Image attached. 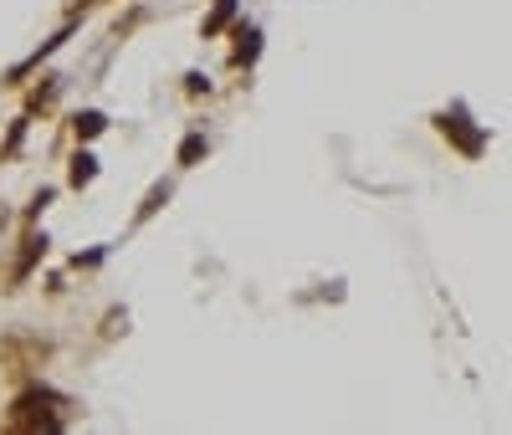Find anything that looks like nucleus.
Listing matches in <instances>:
<instances>
[{"mask_svg":"<svg viewBox=\"0 0 512 435\" xmlns=\"http://www.w3.org/2000/svg\"><path fill=\"white\" fill-rule=\"evenodd\" d=\"M205 149H210V144H205V134H190V139L180 144L175 164H185V169H190V164H200V159H205Z\"/></svg>","mask_w":512,"mask_h":435,"instance_id":"10","label":"nucleus"},{"mask_svg":"<svg viewBox=\"0 0 512 435\" xmlns=\"http://www.w3.org/2000/svg\"><path fill=\"white\" fill-rule=\"evenodd\" d=\"M72 6H82V11H88V6H103V0H72Z\"/></svg>","mask_w":512,"mask_h":435,"instance_id":"15","label":"nucleus"},{"mask_svg":"<svg viewBox=\"0 0 512 435\" xmlns=\"http://www.w3.org/2000/svg\"><path fill=\"white\" fill-rule=\"evenodd\" d=\"M205 87H210V82H205L200 72H190V77H185V93H205Z\"/></svg>","mask_w":512,"mask_h":435,"instance_id":"14","label":"nucleus"},{"mask_svg":"<svg viewBox=\"0 0 512 435\" xmlns=\"http://www.w3.org/2000/svg\"><path fill=\"white\" fill-rule=\"evenodd\" d=\"M231 21H236V0H216V6H210V16H205V26H200V31H205V36H221V31H226Z\"/></svg>","mask_w":512,"mask_h":435,"instance_id":"6","label":"nucleus"},{"mask_svg":"<svg viewBox=\"0 0 512 435\" xmlns=\"http://www.w3.org/2000/svg\"><path fill=\"white\" fill-rule=\"evenodd\" d=\"M21 134H26V118H16V123H11V134H6V154H16V144H21Z\"/></svg>","mask_w":512,"mask_h":435,"instance_id":"13","label":"nucleus"},{"mask_svg":"<svg viewBox=\"0 0 512 435\" xmlns=\"http://www.w3.org/2000/svg\"><path fill=\"white\" fill-rule=\"evenodd\" d=\"M262 57V31L256 26H236V52H231V67H251Z\"/></svg>","mask_w":512,"mask_h":435,"instance_id":"4","label":"nucleus"},{"mask_svg":"<svg viewBox=\"0 0 512 435\" xmlns=\"http://www.w3.org/2000/svg\"><path fill=\"white\" fill-rule=\"evenodd\" d=\"M118 333H128V313H123V308H113V313L103 318V338H118Z\"/></svg>","mask_w":512,"mask_h":435,"instance_id":"12","label":"nucleus"},{"mask_svg":"<svg viewBox=\"0 0 512 435\" xmlns=\"http://www.w3.org/2000/svg\"><path fill=\"white\" fill-rule=\"evenodd\" d=\"M103 128H108V118H103L98 108H88V113H77V118H72V134H77L82 144H88V139H98Z\"/></svg>","mask_w":512,"mask_h":435,"instance_id":"9","label":"nucleus"},{"mask_svg":"<svg viewBox=\"0 0 512 435\" xmlns=\"http://www.w3.org/2000/svg\"><path fill=\"white\" fill-rule=\"evenodd\" d=\"M67 180H72V190H88V185L98 180V159H93L88 149H82V154L72 159V174H67Z\"/></svg>","mask_w":512,"mask_h":435,"instance_id":"7","label":"nucleus"},{"mask_svg":"<svg viewBox=\"0 0 512 435\" xmlns=\"http://www.w3.org/2000/svg\"><path fill=\"white\" fill-rule=\"evenodd\" d=\"M47 354H52V348L41 343V338H31V333L0 338V369H11V374H26V369H36V364H47Z\"/></svg>","mask_w":512,"mask_h":435,"instance_id":"3","label":"nucleus"},{"mask_svg":"<svg viewBox=\"0 0 512 435\" xmlns=\"http://www.w3.org/2000/svg\"><path fill=\"white\" fill-rule=\"evenodd\" d=\"M21 246H26V251H21V261H16V272H11V282H21V277H26V272L36 267V261L47 256V246H52V241H47V236H26Z\"/></svg>","mask_w":512,"mask_h":435,"instance_id":"5","label":"nucleus"},{"mask_svg":"<svg viewBox=\"0 0 512 435\" xmlns=\"http://www.w3.org/2000/svg\"><path fill=\"white\" fill-rule=\"evenodd\" d=\"M436 128H441V134H446L466 159H482V154H487V128H477L472 113H466L461 103H451L446 113H436Z\"/></svg>","mask_w":512,"mask_h":435,"instance_id":"2","label":"nucleus"},{"mask_svg":"<svg viewBox=\"0 0 512 435\" xmlns=\"http://www.w3.org/2000/svg\"><path fill=\"white\" fill-rule=\"evenodd\" d=\"M164 200H169V180H159V185H154V190L144 195V205H139V215H134V221H149V215H154V210H159Z\"/></svg>","mask_w":512,"mask_h":435,"instance_id":"11","label":"nucleus"},{"mask_svg":"<svg viewBox=\"0 0 512 435\" xmlns=\"http://www.w3.org/2000/svg\"><path fill=\"white\" fill-rule=\"evenodd\" d=\"M62 395H52V389H26V395L11 405L6 415V430L11 435H41V430H62Z\"/></svg>","mask_w":512,"mask_h":435,"instance_id":"1","label":"nucleus"},{"mask_svg":"<svg viewBox=\"0 0 512 435\" xmlns=\"http://www.w3.org/2000/svg\"><path fill=\"white\" fill-rule=\"evenodd\" d=\"M62 93V82L57 77H41V87H31V98H26V113H41V108H52Z\"/></svg>","mask_w":512,"mask_h":435,"instance_id":"8","label":"nucleus"}]
</instances>
